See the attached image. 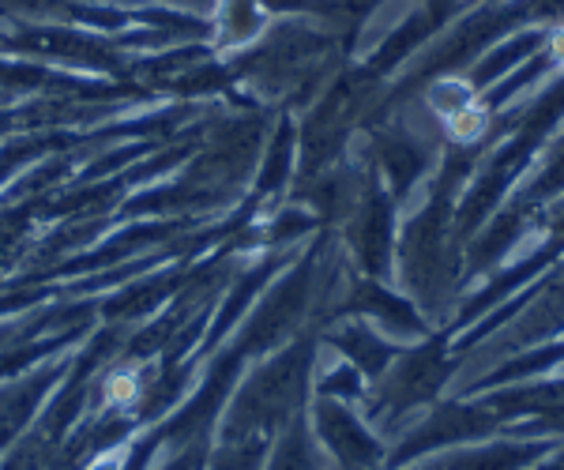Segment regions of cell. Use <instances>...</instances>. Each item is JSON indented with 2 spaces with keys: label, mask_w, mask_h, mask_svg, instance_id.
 <instances>
[{
  "label": "cell",
  "mask_w": 564,
  "mask_h": 470,
  "mask_svg": "<svg viewBox=\"0 0 564 470\" xmlns=\"http://www.w3.org/2000/svg\"><path fill=\"white\" fill-rule=\"evenodd\" d=\"M332 342L354 361V369H361V373H380V369L388 365V347L366 328H343Z\"/></svg>",
  "instance_id": "cell-3"
},
{
  "label": "cell",
  "mask_w": 564,
  "mask_h": 470,
  "mask_svg": "<svg viewBox=\"0 0 564 470\" xmlns=\"http://www.w3.org/2000/svg\"><path fill=\"white\" fill-rule=\"evenodd\" d=\"M313 433L343 470H372L380 463V445L343 403L321 395L313 406Z\"/></svg>",
  "instance_id": "cell-1"
},
{
  "label": "cell",
  "mask_w": 564,
  "mask_h": 470,
  "mask_svg": "<svg viewBox=\"0 0 564 470\" xmlns=\"http://www.w3.org/2000/svg\"><path fill=\"white\" fill-rule=\"evenodd\" d=\"M263 470H316V445L313 433L302 426V418H290L271 440Z\"/></svg>",
  "instance_id": "cell-2"
},
{
  "label": "cell",
  "mask_w": 564,
  "mask_h": 470,
  "mask_svg": "<svg viewBox=\"0 0 564 470\" xmlns=\"http://www.w3.org/2000/svg\"><path fill=\"white\" fill-rule=\"evenodd\" d=\"M531 451L523 448H489L478 451V456H463L452 463V470H516Z\"/></svg>",
  "instance_id": "cell-4"
},
{
  "label": "cell",
  "mask_w": 564,
  "mask_h": 470,
  "mask_svg": "<svg viewBox=\"0 0 564 470\" xmlns=\"http://www.w3.org/2000/svg\"><path fill=\"white\" fill-rule=\"evenodd\" d=\"M290 159H294V151H290V132L282 129L279 140L271 143V155H268V166L260 170V193H271V188H279L282 181L290 174Z\"/></svg>",
  "instance_id": "cell-5"
},
{
  "label": "cell",
  "mask_w": 564,
  "mask_h": 470,
  "mask_svg": "<svg viewBox=\"0 0 564 470\" xmlns=\"http://www.w3.org/2000/svg\"><path fill=\"white\" fill-rule=\"evenodd\" d=\"M12 440H15V433H8L4 426H0V456H4V451L12 448Z\"/></svg>",
  "instance_id": "cell-6"
}]
</instances>
